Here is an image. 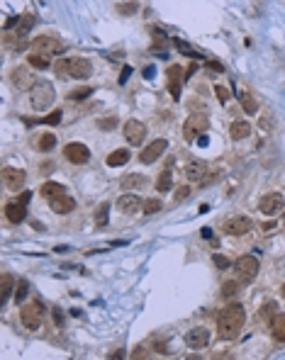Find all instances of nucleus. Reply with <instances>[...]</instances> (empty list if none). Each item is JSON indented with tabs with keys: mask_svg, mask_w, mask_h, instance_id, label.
<instances>
[{
	"mask_svg": "<svg viewBox=\"0 0 285 360\" xmlns=\"http://www.w3.org/2000/svg\"><path fill=\"white\" fill-rule=\"evenodd\" d=\"M244 321H246V311H244L241 304H229V307H224V309L219 311V316H217L219 338H222V341L236 338L239 331H241V326H244Z\"/></svg>",
	"mask_w": 285,
	"mask_h": 360,
	"instance_id": "1",
	"label": "nucleus"
},
{
	"mask_svg": "<svg viewBox=\"0 0 285 360\" xmlns=\"http://www.w3.org/2000/svg\"><path fill=\"white\" fill-rule=\"evenodd\" d=\"M54 100H56V93H54V85H51V83L39 81V83L32 88V107H34L37 112L49 110V107L54 105Z\"/></svg>",
	"mask_w": 285,
	"mask_h": 360,
	"instance_id": "2",
	"label": "nucleus"
},
{
	"mask_svg": "<svg viewBox=\"0 0 285 360\" xmlns=\"http://www.w3.org/2000/svg\"><path fill=\"white\" fill-rule=\"evenodd\" d=\"M207 127H210L207 115H205V112H193V115L185 119V124H183V136H185L188 141H193L195 136H200L202 131H207Z\"/></svg>",
	"mask_w": 285,
	"mask_h": 360,
	"instance_id": "3",
	"label": "nucleus"
},
{
	"mask_svg": "<svg viewBox=\"0 0 285 360\" xmlns=\"http://www.w3.org/2000/svg\"><path fill=\"white\" fill-rule=\"evenodd\" d=\"M42 311H44V307H42L39 302L25 304V307L20 309V319H22L25 328H30V331H37V328L42 326Z\"/></svg>",
	"mask_w": 285,
	"mask_h": 360,
	"instance_id": "4",
	"label": "nucleus"
},
{
	"mask_svg": "<svg viewBox=\"0 0 285 360\" xmlns=\"http://www.w3.org/2000/svg\"><path fill=\"white\" fill-rule=\"evenodd\" d=\"M10 83L17 88V90H32L37 85V78L32 76V71L27 66H17L10 71Z\"/></svg>",
	"mask_w": 285,
	"mask_h": 360,
	"instance_id": "5",
	"label": "nucleus"
},
{
	"mask_svg": "<svg viewBox=\"0 0 285 360\" xmlns=\"http://www.w3.org/2000/svg\"><path fill=\"white\" fill-rule=\"evenodd\" d=\"M234 270L241 275V282H251V280L258 275V258H253V256H241V258H236Z\"/></svg>",
	"mask_w": 285,
	"mask_h": 360,
	"instance_id": "6",
	"label": "nucleus"
},
{
	"mask_svg": "<svg viewBox=\"0 0 285 360\" xmlns=\"http://www.w3.org/2000/svg\"><path fill=\"white\" fill-rule=\"evenodd\" d=\"M64 156H66V161H68V163L83 165V163H88L90 151H88V146H85V144L71 141V144H66V146H64Z\"/></svg>",
	"mask_w": 285,
	"mask_h": 360,
	"instance_id": "7",
	"label": "nucleus"
},
{
	"mask_svg": "<svg viewBox=\"0 0 285 360\" xmlns=\"http://www.w3.org/2000/svg\"><path fill=\"white\" fill-rule=\"evenodd\" d=\"M144 136H147V127H144V122L129 119V122L124 124V139H127V144L139 146L141 141H144Z\"/></svg>",
	"mask_w": 285,
	"mask_h": 360,
	"instance_id": "8",
	"label": "nucleus"
},
{
	"mask_svg": "<svg viewBox=\"0 0 285 360\" xmlns=\"http://www.w3.org/2000/svg\"><path fill=\"white\" fill-rule=\"evenodd\" d=\"M166 148H168V141H166V139H156L154 144H149V146H147L144 151H141V156H139V161H141V163H147V165H149V163H154V161H159V158L164 156V151H166Z\"/></svg>",
	"mask_w": 285,
	"mask_h": 360,
	"instance_id": "9",
	"label": "nucleus"
},
{
	"mask_svg": "<svg viewBox=\"0 0 285 360\" xmlns=\"http://www.w3.org/2000/svg\"><path fill=\"white\" fill-rule=\"evenodd\" d=\"M283 205H285V197L280 193H270V195H263L258 200V210L263 214H278L283 210Z\"/></svg>",
	"mask_w": 285,
	"mask_h": 360,
	"instance_id": "10",
	"label": "nucleus"
},
{
	"mask_svg": "<svg viewBox=\"0 0 285 360\" xmlns=\"http://www.w3.org/2000/svg\"><path fill=\"white\" fill-rule=\"evenodd\" d=\"M183 68L178 66V64H173L171 68H168V93H171V98L173 100H181V90H183Z\"/></svg>",
	"mask_w": 285,
	"mask_h": 360,
	"instance_id": "11",
	"label": "nucleus"
},
{
	"mask_svg": "<svg viewBox=\"0 0 285 360\" xmlns=\"http://www.w3.org/2000/svg\"><path fill=\"white\" fill-rule=\"evenodd\" d=\"M93 66L85 56H71V68H68V78H90Z\"/></svg>",
	"mask_w": 285,
	"mask_h": 360,
	"instance_id": "12",
	"label": "nucleus"
},
{
	"mask_svg": "<svg viewBox=\"0 0 285 360\" xmlns=\"http://www.w3.org/2000/svg\"><path fill=\"white\" fill-rule=\"evenodd\" d=\"M25 180H27V175H25L22 168H3V183H5L10 190L17 193V190L25 185Z\"/></svg>",
	"mask_w": 285,
	"mask_h": 360,
	"instance_id": "13",
	"label": "nucleus"
},
{
	"mask_svg": "<svg viewBox=\"0 0 285 360\" xmlns=\"http://www.w3.org/2000/svg\"><path fill=\"white\" fill-rule=\"evenodd\" d=\"M224 231L232 236H244L251 231V219L249 217H232L224 222Z\"/></svg>",
	"mask_w": 285,
	"mask_h": 360,
	"instance_id": "14",
	"label": "nucleus"
},
{
	"mask_svg": "<svg viewBox=\"0 0 285 360\" xmlns=\"http://www.w3.org/2000/svg\"><path fill=\"white\" fill-rule=\"evenodd\" d=\"M32 49H37V51H47V54H59V51H64V42H59L56 37H37L34 39V44H32Z\"/></svg>",
	"mask_w": 285,
	"mask_h": 360,
	"instance_id": "15",
	"label": "nucleus"
},
{
	"mask_svg": "<svg viewBox=\"0 0 285 360\" xmlns=\"http://www.w3.org/2000/svg\"><path fill=\"white\" fill-rule=\"evenodd\" d=\"M185 343H188L190 348H205V345L210 343V331L202 328V326L190 328V331L185 333Z\"/></svg>",
	"mask_w": 285,
	"mask_h": 360,
	"instance_id": "16",
	"label": "nucleus"
},
{
	"mask_svg": "<svg viewBox=\"0 0 285 360\" xmlns=\"http://www.w3.org/2000/svg\"><path fill=\"white\" fill-rule=\"evenodd\" d=\"M141 207H144V202H141L139 195H122L117 200V210L124 212V214H136Z\"/></svg>",
	"mask_w": 285,
	"mask_h": 360,
	"instance_id": "17",
	"label": "nucleus"
},
{
	"mask_svg": "<svg viewBox=\"0 0 285 360\" xmlns=\"http://www.w3.org/2000/svg\"><path fill=\"white\" fill-rule=\"evenodd\" d=\"M5 217H8V222H13V224L25 222V217H27V205H22L20 200L8 202V205H5Z\"/></svg>",
	"mask_w": 285,
	"mask_h": 360,
	"instance_id": "18",
	"label": "nucleus"
},
{
	"mask_svg": "<svg viewBox=\"0 0 285 360\" xmlns=\"http://www.w3.org/2000/svg\"><path fill=\"white\" fill-rule=\"evenodd\" d=\"M27 61H30V66L37 68V71H47V68H51V54H47V51H37V49H32V51L27 54Z\"/></svg>",
	"mask_w": 285,
	"mask_h": 360,
	"instance_id": "19",
	"label": "nucleus"
},
{
	"mask_svg": "<svg viewBox=\"0 0 285 360\" xmlns=\"http://www.w3.org/2000/svg\"><path fill=\"white\" fill-rule=\"evenodd\" d=\"M49 205H51V210H54L56 214H71V212L76 210V200L68 197V195H59V197L49 200Z\"/></svg>",
	"mask_w": 285,
	"mask_h": 360,
	"instance_id": "20",
	"label": "nucleus"
},
{
	"mask_svg": "<svg viewBox=\"0 0 285 360\" xmlns=\"http://www.w3.org/2000/svg\"><path fill=\"white\" fill-rule=\"evenodd\" d=\"M185 175H188V180H193V183H202L205 175H207V163H202V161H190V163L185 165Z\"/></svg>",
	"mask_w": 285,
	"mask_h": 360,
	"instance_id": "21",
	"label": "nucleus"
},
{
	"mask_svg": "<svg viewBox=\"0 0 285 360\" xmlns=\"http://www.w3.org/2000/svg\"><path fill=\"white\" fill-rule=\"evenodd\" d=\"M229 136H232V139H236V141H241V139L251 136V124H249V122H244V119L232 122V124H229Z\"/></svg>",
	"mask_w": 285,
	"mask_h": 360,
	"instance_id": "22",
	"label": "nucleus"
},
{
	"mask_svg": "<svg viewBox=\"0 0 285 360\" xmlns=\"http://www.w3.org/2000/svg\"><path fill=\"white\" fill-rule=\"evenodd\" d=\"M147 183H149L147 175H141V173H132V175L122 178V188L124 190H139V188H144Z\"/></svg>",
	"mask_w": 285,
	"mask_h": 360,
	"instance_id": "23",
	"label": "nucleus"
},
{
	"mask_svg": "<svg viewBox=\"0 0 285 360\" xmlns=\"http://www.w3.org/2000/svg\"><path fill=\"white\" fill-rule=\"evenodd\" d=\"M15 278L13 275H8V273H3V278H0V302H8V297L10 295H15Z\"/></svg>",
	"mask_w": 285,
	"mask_h": 360,
	"instance_id": "24",
	"label": "nucleus"
},
{
	"mask_svg": "<svg viewBox=\"0 0 285 360\" xmlns=\"http://www.w3.org/2000/svg\"><path fill=\"white\" fill-rule=\"evenodd\" d=\"M270 333H273L275 341L285 343V314H275L270 319Z\"/></svg>",
	"mask_w": 285,
	"mask_h": 360,
	"instance_id": "25",
	"label": "nucleus"
},
{
	"mask_svg": "<svg viewBox=\"0 0 285 360\" xmlns=\"http://www.w3.org/2000/svg\"><path fill=\"white\" fill-rule=\"evenodd\" d=\"M39 195H44L47 200H54V197H59V195H66V188H64L61 183H54V180H49V183H44V185L39 188Z\"/></svg>",
	"mask_w": 285,
	"mask_h": 360,
	"instance_id": "26",
	"label": "nucleus"
},
{
	"mask_svg": "<svg viewBox=\"0 0 285 360\" xmlns=\"http://www.w3.org/2000/svg\"><path fill=\"white\" fill-rule=\"evenodd\" d=\"M239 102H241V107H244L246 115H253V112L258 110V100H256L249 90H241V93H239Z\"/></svg>",
	"mask_w": 285,
	"mask_h": 360,
	"instance_id": "27",
	"label": "nucleus"
},
{
	"mask_svg": "<svg viewBox=\"0 0 285 360\" xmlns=\"http://www.w3.org/2000/svg\"><path fill=\"white\" fill-rule=\"evenodd\" d=\"M129 156H132V153H129L127 148H117V151H112V153L107 156V165H110V168H117V165H124V163L129 161Z\"/></svg>",
	"mask_w": 285,
	"mask_h": 360,
	"instance_id": "28",
	"label": "nucleus"
},
{
	"mask_svg": "<svg viewBox=\"0 0 285 360\" xmlns=\"http://www.w3.org/2000/svg\"><path fill=\"white\" fill-rule=\"evenodd\" d=\"M110 222V202H100V207L95 210V227L102 229Z\"/></svg>",
	"mask_w": 285,
	"mask_h": 360,
	"instance_id": "29",
	"label": "nucleus"
},
{
	"mask_svg": "<svg viewBox=\"0 0 285 360\" xmlns=\"http://www.w3.org/2000/svg\"><path fill=\"white\" fill-rule=\"evenodd\" d=\"M34 122H37V124H59V122H61V110L49 112L47 117H37V119H27V117H25V124H27V127H32Z\"/></svg>",
	"mask_w": 285,
	"mask_h": 360,
	"instance_id": "30",
	"label": "nucleus"
},
{
	"mask_svg": "<svg viewBox=\"0 0 285 360\" xmlns=\"http://www.w3.org/2000/svg\"><path fill=\"white\" fill-rule=\"evenodd\" d=\"M171 188H173V175H171V170H164L159 175V180H156V190L159 193H168Z\"/></svg>",
	"mask_w": 285,
	"mask_h": 360,
	"instance_id": "31",
	"label": "nucleus"
},
{
	"mask_svg": "<svg viewBox=\"0 0 285 360\" xmlns=\"http://www.w3.org/2000/svg\"><path fill=\"white\" fill-rule=\"evenodd\" d=\"M34 15H22L20 17V25H17V37H27L30 34V30L34 27Z\"/></svg>",
	"mask_w": 285,
	"mask_h": 360,
	"instance_id": "32",
	"label": "nucleus"
},
{
	"mask_svg": "<svg viewBox=\"0 0 285 360\" xmlns=\"http://www.w3.org/2000/svg\"><path fill=\"white\" fill-rule=\"evenodd\" d=\"M68 68H71V56L56 59V64H54V73H56V78H68Z\"/></svg>",
	"mask_w": 285,
	"mask_h": 360,
	"instance_id": "33",
	"label": "nucleus"
},
{
	"mask_svg": "<svg viewBox=\"0 0 285 360\" xmlns=\"http://www.w3.org/2000/svg\"><path fill=\"white\" fill-rule=\"evenodd\" d=\"M90 95H93V88H90V85H78V88H73L66 98L78 102V100H85V98H90Z\"/></svg>",
	"mask_w": 285,
	"mask_h": 360,
	"instance_id": "34",
	"label": "nucleus"
},
{
	"mask_svg": "<svg viewBox=\"0 0 285 360\" xmlns=\"http://www.w3.org/2000/svg\"><path fill=\"white\" fill-rule=\"evenodd\" d=\"M34 146H37L39 151H44V153H47V151H51V148L56 146V136H54V134H42V136H39V141H34Z\"/></svg>",
	"mask_w": 285,
	"mask_h": 360,
	"instance_id": "35",
	"label": "nucleus"
},
{
	"mask_svg": "<svg viewBox=\"0 0 285 360\" xmlns=\"http://www.w3.org/2000/svg\"><path fill=\"white\" fill-rule=\"evenodd\" d=\"M115 10H117L119 15H124V17H127V15H134V13L139 10V3H136V0H127V3H117V5H115Z\"/></svg>",
	"mask_w": 285,
	"mask_h": 360,
	"instance_id": "36",
	"label": "nucleus"
},
{
	"mask_svg": "<svg viewBox=\"0 0 285 360\" xmlns=\"http://www.w3.org/2000/svg\"><path fill=\"white\" fill-rule=\"evenodd\" d=\"M27 292H30V282H27V280H20L17 287H15V299L22 302V299L27 297Z\"/></svg>",
	"mask_w": 285,
	"mask_h": 360,
	"instance_id": "37",
	"label": "nucleus"
},
{
	"mask_svg": "<svg viewBox=\"0 0 285 360\" xmlns=\"http://www.w3.org/2000/svg\"><path fill=\"white\" fill-rule=\"evenodd\" d=\"M215 95H217V100H219L222 105H227V102H229V98H232L229 88H224V85H215Z\"/></svg>",
	"mask_w": 285,
	"mask_h": 360,
	"instance_id": "38",
	"label": "nucleus"
},
{
	"mask_svg": "<svg viewBox=\"0 0 285 360\" xmlns=\"http://www.w3.org/2000/svg\"><path fill=\"white\" fill-rule=\"evenodd\" d=\"M115 127H117V117H102V119H98V129H102V131H110Z\"/></svg>",
	"mask_w": 285,
	"mask_h": 360,
	"instance_id": "39",
	"label": "nucleus"
},
{
	"mask_svg": "<svg viewBox=\"0 0 285 360\" xmlns=\"http://www.w3.org/2000/svg\"><path fill=\"white\" fill-rule=\"evenodd\" d=\"M141 210H144V214H154V212H159L161 210V200H147L144 202V207H141Z\"/></svg>",
	"mask_w": 285,
	"mask_h": 360,
	"instance_id": "40",
	"label": "nucleus"
},
{
	"mask_svg": "<svg viewBox=\"0 0 285 360\" xmlns=\"http://www.w3.org/2000/svg\"><path fill=\"white\" fill-rule=\"evenodd\" d=\"M275 311H278L275 302H268V304H263V309H261V316L268 321V319H273V316H275ZM268 324H270V321H268Z\"/></svg>",
	"mask_w": 285,
	"mask_h": 360,
	"instance_id": "41",
	"label": "nucleus"
},
{
	"mask_svg": "<svg viewBox=\"0 0 285 360\" xmlns=\"http://www.w3.org/2000/svg\"><path fill=\"white\" fill-rule=\"evenodd\" d=\"M236 290H239V282H224V285H222V295H224V297H234Z\"/></svg>",
	"mask_w": 285,
	"mask_h": 360,
	"instance_id": "42",
	"label": "nucleus"
},
{
	"mask_svg": "<svg viewBox=\"0 0 285 360\" xmlns=\"http://www.w3.org/2000/svg\"><path fill=\"white\" fill-rule=\"evenodd\" d=\"M188 195H190V188H188V185H183V188H178V190H176L173 202H183V200H188Z\"/></svg>",
	"mask_w": 285,
	"mask_h": 360,
	"instance_id": "43",
	"label": "nucleus"
},
{
	"mask_svg": "<svg viewBox=\"0 0 285 360\" xmlns=\"http://www.w3.org/2000/svg\"><path fill=\"white\" fill-rule=\"evenodd\" d=\"M215 263H217V268H222V270L232 265V261H229V258H224L222 253H215Z\"/></svg>",
	"mask_w": 285,
	"mask_h": 360,
	"instance_id": "44",
	"label": "nucleus"
},
{
	"mask_svg": "<svg viewBox=\"0 0 285 360\" xmlns=\"http://www.w3.org/2000/svg\"><path fill=\"white\" fill-rule=\"evenodd\" d=\"M132 73H134V71H132V66H124V68H122V73H119V85H124V83L132 78Z\"/></svg>",
	"mask_w": 285,
	"mask_h": 360,
	"instance_id": "45",
	"label": "nucleus"
},
{
	"mask_svg": "<svg viewBox=\"0 0 285 360\" xmlns=\"http://www.w3.org/2000/svg\"><path fill=\"white\" fill-rule=\"evenodd\" d=\"M207 68H210V71H212V68H215V71H224L222 64H217V61H207Z\"/></svg>",
	"mask_w": 285,
	"mask_h": 360,
	"instance_id": "46",
	"label": "nucleus"
},
{
	"mask_svg": "<svg viewBox=\"0 0 285 360\" xmlns=\"http://www.w3.org/2000/svg\"><path fill=\"white\" fill-rule=\"evenodd\" d=\"M30 197H32V193H20V197H17V200H20L22 205H27V202H30Z\"/></svg>",
	"mask_w": 285,
	"mask_h": 360,
	"instance_id": "47",
	"label": "nucleus"
},
{
	"mask_svg": "<svg viewBox=\"0 0 285 360\" xmlns=\"http://www.w3.org/2000/svg\"><path fill=\"white\" fill-rule=\"evenodd\" d=\"M200 234H202V239H212V229H210V227H205Z\"/></svg>",
	"mask_w": 285,
	"mask_h": 360,
	"instance_id": "48",
	"label": "nucleus"
},
{
	"mask_svg": "<svg viewBox=\"0 0 285 360\" xmlns=\"http://www.w3.org/2000/svg\"><path fill=\"white\" fill-rule=\"evenodd\" d=\"M54 321H56V324H64V316L59 314V309H54Z\"/></svg>",
	"mask_w": 285,
	"mask_h": 360,
	"instance_id": "49",
	"label": "nucleus"
},
{
	"mask_svg": "<svg viewBox=\"0 0 285 360\" xmlns=\"http://www.w3.org/2000/svg\"><path fill=\"white\" fill-rule=\"evenodd\" d=\"M195 71H198V64H190V68H188V76H193Z\"/></svg>",
	"mask_w": 285,
	"mask_h": 360,
	"instance_id": "50",
	"label": "nucleus"
},
{
	"mask_svg": "<svg viewBox=\"0 0 285 360\" xmlns=\"http://www.w3.org/2000/svg\"><path fill=\"white\" fill-rule=\"evenodd\" d=\"M32 227H34V229H39V231H44V224H42V222H32Z\"/></svg>",
	"mask_w": 285,
	"mask_h": 360,
	"instance_id": "51",
	"label": "nucleus"
},
{
	"mask_svg": "<svg viewBox=\"0 0 285 360\" xmlns=\"http://www.w3.org/2000/svg\"><path fill=\"white\" fill-rule=\"evenodd\" d=\"M122 355H124L122 350H112V353H110V358H122Z\"/></svg>",
	"mask_w": 285,
	"mask_h": 360,
	"instance_id": "52",
	"label": "nucleus"
},
{
	"mask_svg": "<svg viewBox=\"0 0 285 360\" xmlns=\"http://www.w3.org/2000/svg\"><path fill=\"white\" fill-rule=\"evenodd\" d=\"M280 295H283V297H285V282H283V287H280Z\"/></svg>",
	"mask_w": 285,
	"mask_h": 360,
	"instance_id": "53",
	"label": "nucleus"
}]
</instances>
